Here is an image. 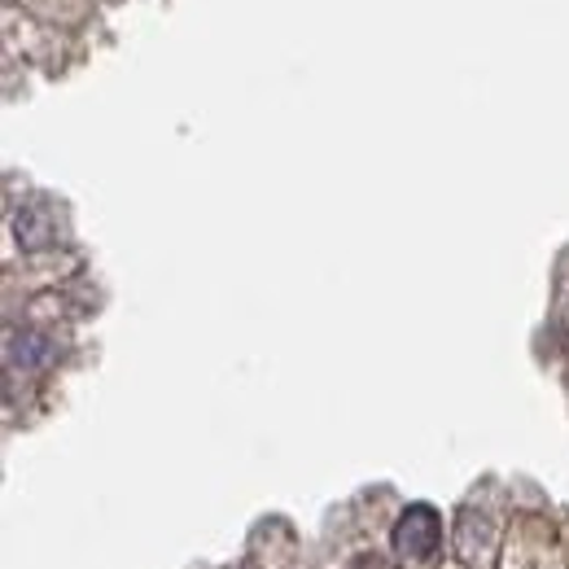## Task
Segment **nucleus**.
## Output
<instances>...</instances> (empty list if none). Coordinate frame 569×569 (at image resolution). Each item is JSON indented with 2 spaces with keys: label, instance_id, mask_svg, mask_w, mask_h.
I'll return each instance as SVG.
<instances>
[{
  "label": "nucleus",
  "instance_id": "obj_2",
  "mask_svg": "<svg viewBox=\"0 0 569 569\" xmlns=\"http://www.w3.org/2000/svg\"><path fill=\"white\" fill-rule=\"evenodd\" d=\"M13 237H18V246L22 250H44V246H53L58 241V214L49 202H27L22 211L13 214Z\"/></svg>",
  "mask_w": 569,
  "mask_h": 569
},
{
  "label": "nucleus",
  "instance_id": "obj_3",
  "mask_svg": "<svg viewBox=\"0 0 569 569\" xmlns=\"http://www.w3.org/2000/svg\"><path fill=\"white\" fill-rule=\"evenodd\" d=\"M53 356H58V347H53L44 333H36V329L9 333V342H4V359H9V368H27V372H36V368H49Z\"/></svg>",
  "mask_w": 569,
  "mask_h": 569
},
{
  "label": "nucleus",
  "instance_id": "obj_1",
  "mask_svg": "<svg viewBox=\"0 0 569 569\" xmlns=\"http://www.w3.org/2000/svg\"><path fill=\"white\" fill-rule=\"evenodd\" d=\"M390 548L408 566H429L438 557V548H442V517H438V508H429V503L403 508V517L390 530Z\"/></svg>",
  "mask_w": 569,
  "mask_h": 569
}]
</instances>
